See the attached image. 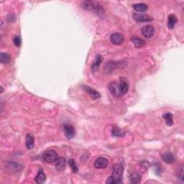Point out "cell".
<instances>
[{
	"label": "cell",
	"mask_w": 184,
	"mask_h": 184,
	"mask_svg": "<svg viewBox=\"0 0 184 184\" xmlns=\"http://www.w3.org/2000/svg\"><path fill=\"white\" fill-rule=\"evenodd\" d=\"M110 41L114 45H121L125 42V38H124L123 34L119 33H112L110 36Z\"/></svg>",
	"instance_id": "obj_6"
},
{
	"label": "cell",
	"mask_w": 184,
	"mask_h": 184,
	"mask_svg": "<svg viewBox=\"0 0 184 184\" xmlns=\"http://www.w3.org/2000/svg\"><path fill=\"white\" fill-rule=\"evenodd\" d=\"M56 165V168L57 171H62L65 169L66 165V160L63 157L58 158V159L55 162Z\"/></svg>",
	"instance_id": "obj_11"
},
{
	"label": "cell",
	"mask_w": 184,
	"mask_h": 184,
	"mask_svg": "<svg viewBox=\"0 0 184 184\" xmlns=\"http://www.w3.org/2000/svg\"><path fill=\"white\" fill-rule=\"evenodd\" d=\"M132 17L135 22H148L153 21V17L146 14H138L135 13L132 15Z\"/></svg>",
	"instance_id": "obj_4"
},
{
	"label": "cell",
	"mask_w": 184,
	"mask_h": 184,
	"mask_svg": "<svg viewBox=\"0 0 184 184\" xmlns=\"http://www.w3.org/2000/svg\"><path fill=\"white\" fill-rule=\"evenodd\" d=\"M163 117L165 120V123L168 126H172L173 125V116L171 113H169V112L165 113L163 114Z\"/></svg>",
	"instance_id": "obj_21"
},
{
	"label": "cell",
	"mask_w": 184,
	"mask_h": 184,
	"mask_svg": "<svg viewBox=\"0 0 184 184\" xmlns=\"http://www.w3.org/2000/svg\"><path fill=\"white\" fill-rule=\"evenodd\" d=\"M81 88L84 91H86L87 94H89L92 99L96 100L99 99L101 97V94L99 91H97L95 89L91 88L90 86H86V85H83L81 86Z\"/></svg>",
	"instance_id": "obj_5"
},
{
	"label": "cell",
	"mask_w": 184,
	"mask_h": 184,
	"mask_svg": "<svg viewBox=\"0 0 184 184\" xmlns=\"http://www.w3.org/2000/svg\"><path fill=\"white\" fill-rule=\"evenodd\" d=\"M63 132L65 136L68 139H72L76 135V130L74 127L71 125H65L63 126Z\"/></svg>",
	"instance_id": "obj_9"
},
{
	"label": "cell",
	"mask_w": 184,
	"mask_h": 184,
	"mask_svg": "<svg viewBox=\"0 0 184 184\" xmlns=\"http://www.w3.org/2000/svg\"><path fill=\"white\" fill-rule=\"evenodd\" d=\"M132 7L134 10L138 12H144L148 10V5L145 3H138L132 5Z\"/></svg>",
	"instance_id": "obj_20"
},
{
	"label": "cell",
	"mask_w": 184,
	"mask_h": 184,
	"mask_svg": "<svg viewBox=\"0 0 184 184\" xmlns=\"http://www.w3.org/2000/svg\"><path fill=\"white\" fill-rule=\"evenodd\" d=\"M154 33H155V29L153 25H147L142 28V34L145 38H151L152 37H153Z\"/></svg>",
	"instance_id": "obj_7"
},
{
	"label": "cell",
	"mask_w": 184,
	"mask_h": 184,
	"mask_svg": "<svg viewBox=\"0 0 184 184\" xmlns=\"http://www.w3.org/2000/svg\"><path fill=\"white\" fill-rule=\"evenodd\" d=\"M82 7L84 10L92 11L96 15L102 16L104 13V9L103 8L100 2L96 1H84L82 3Z\"/></svg>",
	"instance_id": "obj_2"
},
{
	"label": "cell",
	"mask_w": 184,
	"mask_h": 184,
	"mask_svg": "<svg viewBox=\"0 0 184 184\" xmlns=\"http://www.w3.org/2000/svg\"><path fill=\"white\" fill-rule=\"evenodd\" d=\"M58 153L54 150H48L45 151L44 153L43 154V160L48 163H55L58 159Z\"/></svg>",
	"instance_id": "obj_3"
},
{
	"label": "cell",
	"mask_w": 184,
	"mask_h": 184,
	"mask_svg": "<svg viewBox=\"0 0 184 184\" xmlns=\"http://www.w3.org/2000/svg\"><path fill=\"white\" fill-rule=\"evenodd\" d=\"M34 146V138L33 135L27 134L26 136V148L27 150H32Z\"/></svg>",
	"instance_id": "obj_18"
},
{
	"label": "cell",
	"mask_w": 184,
	"mask_h": 184,
	"mask_svg": "<svg viewBox=\"0 0 184 184\" xmlns=\"http://www.w3.org/2000/svg\"><path fill=\"white\" fill-rule=\"evenodd\" d=\"M142 177L139 173H137L136 172H133L130 174V181L132 183H140L141 182Z\"/></svg>",
	"instance_id": "obj_19"
},
{
	"label": "cell",
	"mask_w": 184,
	"mask_h": 184,
	"mask_svg": "<svg viewBox=\"0 0 184 184\" xmlns=\"http://www.w3.org/2000/svg\"><path fill=\"white\" fill-rule=\"evenodd\" d=\"M119 91L122 95H124L127 93L129 89V84L127 80L125 78H121L120 79V84L119 85Z\"/></svg>",
	"instance_id": "obj_10"
},
{
	"label": "cell",
	"mask_w": 184,
	"mask_h": 184,
	"mask_svg": "<svg viewBox=\"0 0 184 184\" xmlns=\"http://www.w3.org/2000/svg\"><path fill=\"white\" fill-rule=\"evenodd\" d=\"M131 40H132L133 43H134L135 45L136 46L137 48L142 47V46L145 45V42L142 39L137 38V37H132V38H131Z\"/></svg>",
	"instance_id": "obj_22"
},
{
	"label": "cell",
	"mask_w": 184,
	"mask_h": 184,
	"mask_svg": "<svg viewBox=\"0 0 184 184\" xmlns=\"http://www.w3.org/2000/svg\"><path fill=\"white\" fill-rule=\"evenodd\" d=\"M109 90L114 96H120L122 94L119 91V85L117 83L112 82L109 85Z\"/></svg>",
	"instance_id": "obj_12"
},
{
	"label": "cell",
	"mask_w": 184,
	"mask_h": 184,
	"mask_svg": "<svg viewBox=\"0 0 184 184\" xmlns=\"http://www.w3.org/2000/svg\"><path fill=\"white\" fill-rule=\"evenodd\" d=\"M117 66H118V63H117V62H114V61L107 62L104 66L105 72L107 73H111L117 68Z\"/></svg>",
	"instance_id": "obj_14"
},
{
	"label": "cell",
	"mask_w": 184,
	"mask_h": 184,
	"mask_svg": "<svg viewBox=\"0 0 184 184\" xmlns=\"http://www.w3.org/2000/svg\"><path fill=\"white\" fill-rule=\"evenodd\" d=\"M103 58L102 57L98 55V56H96V58L94 60V61L93 62L91 65V71H93L94 73H95L96 71H97L99 70V68L101 65V63H102Z\"/></svg>",
	"instance_id": "obj_13"
},
{
	"label": "cell",
	"mask_w": 184,
	"mask_h": 184,
	"mask_svg": "<svg viewBox=\"0 0 184 184\" xmlns=\"http://www.w3.org/2000/svg\"><path fill=\"white\" fill-rule=\"evenodd\" d=\"M68 165H69V166L71 167V170H72V171L74 172V173H76V172H78V167H77L76 163L75 162V160L73 159L69 160Z\"/></svg>",
	"instance_id": "obj_25"
},
{
	"label": "cell",
	"mask_w": 184,
	"mask_h": 184,
	"mask_svg": "<svg viewBox=\"0 0 184 184\" xmlns=\"http://www.w3.org/2000/svg\"><path fill=\"white\" fill-rule=\"evenodd\" d=\"M34 180H35V182L38 184L43 183L46 181V176L43 169L39 170L38 173L37 175Z\"/></svg>",
	"instance_id": "obj_17"
},
{
	"label": "cell",
	"mask_w": 184,
	"mask_h": 184,
	"mask_svg": "<svg viewBox=\"0 0 184 184\" xmlns=\"http://www.w3.org/2000/svg\"><path fill=\"white\" fill-rule=\"evenodd\" d=\"M178 22V19H177L176 16L173 15V14H171L168 16V27L170 30L173 29L175 25Z\"/></svg>",
	"instance_id": "obj_16"
},
{
	"label": "cell",
	"mask_w": 184,
	"mask_h": 184,
	"mask_svg": "<svg viewBox=\"0 0 184 184\" xmlns=\"http://www.w3.org/2000/svg\"><path fill=\"white\" fill-rule=\"evenodd\" d=\"M183 165H181L180 167L178 168V172H177V176L178 178L180 179L181 181H183Z\"/></svg>",
	"instance_id": "obj_26"
},
{
	"label": "cell",
	"mask_w": 184,
	"mask_h": 184,
	"mask_svg": "<svg viewBox=\"0 0 184 184\" xmlns=\"http://www.w3.org/2000/svg\"><path fill=\"white\" fill-rule=\"evenodd\" d=\"M10 56L7 53H1L0 54V61L2 64H7L10 62Z\"/></svg>",
	"instance_id": "obj_23"
},
{
	"label": "cell",
	"mask_w": 184,
	"mask_h": 184,
	"mask_svg": "<svg viewBox=\"0 0 184 184\" xmlns=\"http://www.w3.org/2000/svg\"><path fill=\"white\" fill-rule=\"evenodd\" d=\"M13 43L15 45V46H17V47H20L22 44V40H21V38H20V37L17 35L14 37Z\"/></svg>",
	"instance_id": "obj_27"
},
{
	"label": "cell",
	"mask_w": 184,
	"mask_h": 184,
	"mask_svg": "<svg viewBox=\"0 0 184 184\" xmlns=\"http://www.w3.org/2000/svg\"><path fill=\"white\" fill-rule=\"evenodd\" d=\"M108 164H109V160L107 158L100 157L98 158L94 162V167L97 169H104L107 167Z\"/></svg>",
	"instance_id": "obj_8"
},
{
	"label": "cell",
	"mask_w": 184,
	"mask_h": 184,
	"mask_svg": "<svg viewBox=\"0 0 184 184\" xmlns=\"http://www.w3.org/2000/svg\"><path fill=\"white\" fill-rule=\"evenodd\" d=\"M162 159L168 164H171L175 161V157L172 153H170V152H166V153L163 154Z\"/></svg>",
	"instance_id": "obj_15"
},
{
	"label": "cell",
	"mask_w": 184,
	"mask_h": 184,
	"mask_svg": "<svg viewBox=\"0 0 184 184\" xmlns=\"http://www.w3.org/2000/svg\"><path fill=\"white\" fill-rule=\"evenodd\" d=\"M123 173V168L120 164H115L112 168V176L107 178L106 183L107 184H119L122 183L121 180Z\"/></svg>",
	"instance_id": "obj_1"
},
{
	"label": "cell",
	"mask_w": 184,
	"mask_h": 184,
	"mask_svg": "<svg viewBox=\"0 0 184 184\" xmlns=\"http://www.w3.org/2000/svg\"><path fill=\"white\" fill-rule=\"evenodd\" d=\"M112 134L114 137H122L124 135V132L117 126H114L112 130Z\"/></svg>",
	"instance_id": "obj_24"
}]
</instances>
